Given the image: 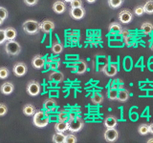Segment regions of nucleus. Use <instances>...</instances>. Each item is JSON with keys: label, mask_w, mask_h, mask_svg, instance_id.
<instances>
[{"label": "nucleus", "mask_w": 153, "mask_h": 143, "mask_svg": "<svg viewBox=\"0 0 153 143\" xmlns=\"http://www.w3.org/2000/svg\"><path fill=\"white\" fill-rule=\"evenodd\" d=\"M50 121V116L48 114L43 111H36V114H33V125L38 128H44L46 127Z\"/></svg>", "instance_id": "obj_1"}, {"label": "nucleus", "mask_w": 153, "mask_h": 143, "mask_svg": "<svg viewBox=\"0 0 153 143\" xmlns=\"http://www.w3.org/2000/svg\"><path fill=\"white\" fill-rule=\"evenodd\" d=\"M23 30L27 35H36V33L40 31V23H38L36 20H33V19H30V20H27L23 23Z\"/></svg>", "instance_id": "obj_2"}, {"label": "nucleus", "mask_w": 153, "mask_h": 143, "mask_svg": "<svg viewBox=\"0 0 153 143\" xmlns=\"http://www.w3.org/2000/svg\"><path fill=\"white\" fill-rule=\"evenodd\" d=\"M5 52H7L9 55L16 56L20 54L21 52V46L20 44L16 40H7L5 43Z\"/></svg>", "instance_id": "obj_3"}, {"label": "nucleus", "mask_w": 153, "mask_h": 143, "mask_svg": "<svg viewBox=\"0 0 153 143\" xmlns=\"http://www.w3.org/2000/svg\"><path fill=\"white\" fill-rule=\"evenodd\" d=\"M26 91L29 95H31V97H36L41 92V86L39 82H37V81L31 80L27 84Z\"/></svg>", "instance_id": "obj_4"}, {"label": "nucleus", "mask_w": 153, "mask_h": 143, "mask_svg": "<svg viewBox=\"0 0 153 143\" xmlns=\"http://www.w3.org/2000/svg\"><path fill=\"white\" fill-rule=\"evenodd\" d=\"M68 122H69V132L71 133H78L84 126V122L82 120V118H80L79 116H76L75 118L71 119V120H68Z\"/></svg>", "instance_id": "obj_5"}, {"label": "nucleus", "mask_w": 153, "mask_h": 143, "mask_svg": "<svg viewBox=\"0 0 153 143\" xmlns=\"http://www.w3.org/2000/svg\"><path fill=\"white\" fill-rule=\"evenodd\" d=\"M118 18L122 24H129L133 20V13L127 9H124L119 13Z\"/></svg>", "instance_id": "obj_6"}, {"label": "nucleus", "mask_w": 153, "mask_h": 143, "mask_svg": "<svg viewBox=\"0 0 153 143\" xmlns=\"http://www.w3.org/2000/svg\"><path fill=\"white\" fill-rule=\"evenodd\" d=\"M27 71H28V67L25 63L23 62H17L13 65V72L16 76L17 77H21V76L25 75L27 74Z\"/></svg>", "instance_id": "obj_7"}, {"label": "nucleus", "mask_w": 153, "mask_h": 143, "mask_svg": "<svg viewBox=\"0 0 153 143\" xmlns=\"http://www.w3.org/2000/svg\"><path fill=\"white\" fill-rule=\"evenodd\" d=\"M103 136L107 142H115L119 137V132L116 130V128H107L104 132Z\"/></svg>", "instance_id": "obj_8"}, {"label": "nucleus", "mask_w": 153, "mask_h": 143, "mask_svg": "<svg viewBox=\"0 0 153 143\" xmlns=\"http://www.w3.org/2000/svg\"><path fill=\"white\" fill-rule=\"evenodd\" d=\"M102 72L109 77H113L118 74V67L113 63H108L102 69Z\"/></svg>", "instance_id": "obj_9"}, {"label": "nucleus", "mask_w": 153, "mask_h": 143, "mask_svg": "<svg viewBox=\"0 0 153 143\" xmlns=\"http://www.w3.org/2000/svg\"><path fill=\"white\" fill-rule=\"evenodd\" d=\"M85 9L83 7H79V8H71L70 10V15L71 17L75 19V20H80L82 19L85 15Z\"/></svg>", "instance_id": "obj_10"}, {"label": "nucleus", "mask_w": 153, "mask_h": 143, "mask_svg": "<svg viewBox=\"0 0 153 143\" xmlns=\"http://www.w3.org/2000/svg\"><path fill=\"white\" fill-rule=\"evenodd\" d=\"M73 69H74V72L76 74H83L86 72V70H87V64H86V62L84 60L79 59V60L75 62V64L73 66Z\"/></svg>", "instance_id": "obj_11"}, {"label": "nucleus", "mask_w": 153, "mask_h": 143, "mask_svg": "<svg viewBox=\"0 0 153 143\" xmlns=\"http://www.w3.org/2000/svg\"><path fill=\"white\" fill-rule=\"evenodd\" d=\"M55 27V23L51 20H48V19L43 20L40 23V31L44 33H50L52 31H54Z\"/></svg>", "instance_id": "obj_12"}, {"label": "nucleus", "mask_w": 153, "mask_h": 143, "mask_svg": "<svg viewBox=\"0 0 153 143\" xmlns=\"http://www.w3.org/2000/svg\"><path fill=\"white\" fill-rule=\"evenodd\" d=\"M45 64V59L39 55H35L32 59V65L35 69L36 70H41Z\"/></svg>", "instance_id": "obj_13"}, {"label": "nucleus", "mask_w": 153, "mask_h": 143, "mask_svg": "<svg viewBox=\"0 0 153 143\" xmlns=\"http://www.w3.org/2000/svg\"><path fill=\"white\" fill-rule=\"evenodd\" d=\"M67 9V6L64 1H61V0H57L54 3L53 5V10H54V12L57 14H61L63 13Z\"/></svg>", "instance_id": "obj_14"}, {"label": "nucleus", "mask_w": 153, "mask_h": 143, "mask_svg": "<svg viewBox=\"0 0 153 143\" xmlns=\"http://www.w3.org/2000/svg\"><path fill=\"white\" fill-rule=\"evenodd\" d=\"M1 93L5 95H9L13 93L14 91V85L12 82H5L1 85V88H0Z\"/></svg>", "instance_id": "obj_15"}, {"label": "nucleus", "mask_w": 153, "mask_h": 143, "mask_svg": "<svg viewBox=\"0 0 153 143\" xmlns=\"http://www.w3.org/2000/svg\"><path fill=\"white\" fill-rule=\"evenodd\" d=\"M121 22H112L110 25L108 26V31L110 33H112V35H121V32L123 31V27L121 25Z\"/></svg>", "instance_id": "obj_16"}, {"label": "nucleus", "mask_w": 153, "mask_h": 143, "mask_svg": "<svg viewBox=\"0 0 153 143\" xmlns=\"http://www.w3.org/2000/svg\"><path fill=\"white\" fill-rule=\"evenodd\" d=\"M55 131L59 133H64L69 131V122L68 121H59L55 124Z\"/></svg>", "instance_id": "obj_17"}, {"label": "nucleus", "mask_w": 153, "mask_h": 143, "mask_svg": "<svg viewBox=\"0 0 153 143\" xmlns=\"http://www.w3.org/2000/svg\"><path fill=\"white\" fill-rule=\"evenodd\" d=\"M49 78L51 81H54V82L59 83V82H61V81L63 80L64 74H63V73H61V72H59V71H54L53 73L50 74Z\"/></svg>", "instance_id": "obj_18"}, {"label": "nucleus", "mask_w": 153, "mask_h": 143, "mask_svg": "<svg viewBox=\"0 0 153 143\" xmlns=\"http://www.w3.org/2000/svg\"><path fill=\"white\" fill-rule=\"evenodd\" d=\"M104 126L106 128H116L118 125V120L114 116H108L104 119Z\"/></svg>", "instance_id": "obj_19"}, {"label": "nucleus", "mask_w": 153, "mask_h": 143, "mask_svg": "<svg viewBox=\"0 0 153 143\" xmlns=\"http://www.w3.org/2000/svg\"><path fill=\"white\" fill-rule=\"evenodd\" d=\"M56 101L55 99L53 98H48L44 101V104H43V106H44V109L46 110L47 112H50V111H53L56 107Z\"/></svg>", "instance_id": "obj_20"}, {"label": "nucleus", "mask_w": 153, "mask_h": 143, "mask_svg": "<svg viewBox=\"0 0 153 143\" xmlns=\"http://www.w3.org/2000/svg\"><path fill=\"white\" fill-rule=\"evenodd\" d=\"M22 111H23V114H25V116H33V114H36V107L33 106V104H26L25 106L23 107Z\"/></svg>", "instance_id": "obj_21"}, {"label": "nucleus", "mask_w": 153, "mask_h": 143, "mask_svg": "<svg viewBox=\"0 0 153 143\" xmlns=\"http://www.w3.org/2000/svg\"><path fill=\"white\" fill-rule=\"evenodd\" d=\"M129 98V92L126 89H122L119 91V95H118V101L119 102H126Z\"/></svg>", "instance_id": "obj_22"}, {"label": "nucleus", "mask_w": 153, "mask_h": 143, "mask_svg": "<svg viewBox=\"0 0 153 143\" xmlns=\"http://www.w3.org/2000/svg\"><path fill=\"white\" fill-rule=\"evenodd\" d=\"M5 32H6V35L8 40H13L16 39V36H17V32L14 28L13 27H8L5 29Z\"/></svg>", "instance_id": "obj_23"}, {"label": "nucleus", "mask_w": 153, "mask_h": 143, "mask_svg": "<svg viewBox=\"0 0 153 143\" xmlns=\"http://www.w3.org/2000/svg\"><path fill=\"white\" fill-rule=\"evenodd\" d=\"M141 31L146 35H149V33L152 32V31H153V24H151L150 22L143 23V25L141 26Z\"/></svg>", "instance_id": "obj_24"}, {"label": "nucleus", "mask_w": 153, "mask_h": 143, "mask_svg": "<svg viewBox=\"0 0 153 143\" xmlns=\"http://www.w3.org/2000/svg\"><path fill=\"white\" fill-rule=\"evenodd\" d=\"M91 101L94 104H102L103 102V95L100 93L96 92L93 94L92 97H91Z\"/></svg>", "instance_id": "obj_25"}, {"label": "nucleus", "mask_w": 153, "mask_h": 143, "mask_svg": "<svg viewBox=\"0 0 153 143\" xmlns=\"http://www.w3.org/2000/svg\"><path fill=\"white\" fill-rule=\"evenodd\" d=\"M65 137H66V135H64L63 133L56 132L55 135L53 136V142H55V143H64Z\"/></svg>", "instance_id": "obj_26"}, {"label": "nucleus", "mask_w": 153, "mask_h": 143, "mask_svg": "<svg viewBox=\"0 0 153 143\" xmlns=\"http://www.w3.org/2000/svg\"><path fill=\"white\" fill-rule=\"evenodd\" d=\"M52 52L56 55H59L63 52V45L59 42H56L52 45Z\"/></svg>", "instance_id": "obj_27"}, {"label": "nucleus", "mask_w": 153, "mask_h": 143, "mask_svg": "<svg viewBox=\"0 0 153 143\" xmlns=\"http://www.w3.org/2000/svg\"><path fill=\"white\" fill-rule=\"evenodd\" d=\"M138 132L141 136L147 135V133H149V125H147V124H145V123L141 124V125L138 127Z\"/></svg>", "instance_id": "obj_28"}, {"label": "nucleus", "mask_w": 153, "mask_h": 143, "mask_svg": "<svg viewBox=\"0 0 153 143\" xmlns=\"http://www.w3.org/2000/svg\"><path fill=\"white\" fill-rule=\"evenodd\" d=\"M143 10L145 13L147 14H153V0H148L146 4L143 5Z\"/></svg>", "instance_id": "obj_29"}, {"label": "nucleus", "mask_w": 153, "mask_h": 143, "mask_svg": "<svg viewBox=\"0 0 153 143\" xmlns=\"http://www.w3.org/2000/svg\"><path fill=\"white\" fill-rule=\"evenodd\" d=\"M123 3V0H108V6L111 9H119Z\"/></svg>", "instance_id": "obj_30"}, {"label": "nucleus", "mask_w": 153, "mask_h": 143, "mask_svg": "<svg viewBox=\"0 0 153 143\" xmlns=\"http://www.w3.org/2000/svg\"><path fill=\"white\" fill-rule=\"evenodd\" d=\"M118 95H119V91L117 89L111 88L108 91V98L111 100H118Z\"/></svg>", "instance_id": "obj_31"}, {"label": "nucleus", "mask_w": 153, "mask_h": 143, "mask_svg": "<svg viewBox=\"0 0 153 143\" xmlns=\"http://www.w3.org/2000/svg\"><path fill=\"white\" fill-rule=\"evenodd\" d=\"M9 13L4 7H0V25H2L4 20L8 17Z\"/></svg>", "instance_id": "obj_32"}, {"label": "nucleus", "mask_w": 153, "mask_h": 143, "mask_svg": "<svg viewBox=\"0 0 153 143\" xmlns=\"http://www.w3.org/2000/svg\"><path fill=\"white\" fill-rule=\"evenodd\" d=\"M9 75H10V71L8 70V68H6V67H1V68H0V78L5 79V78H7Z\"/></svg>", "instance_id": "obj_33"}, {"label": "nucleus", "mask_w": 153, "mask_h": 143, "mask_svg": "<svg viewBox=\"0 0 153 143\" xmlns=\"http://www.w3.org/2000/svg\"><path fill=\"white\" fill-rule=\"evenodd\" d=\"M69 113L67 112H60L57 116V118H59V121H67L69 119Z\"/></svg>", "instance_id": "obj_34"}, {"label": "nucleus", "mask_w": 153, "mask_h": 143, "mask_svg": "<svg viewBox=\"0 0 153 143\" xmlns=\"http://www.w3.org/2000/svg\"><path fill=\"white\" fill-rule=\"evenodd\" d=\"M76 141H78V139L73 133H69V135H66L64 143H76Z\"/></svg>", "instance_id": "obj_35"}, {"label": "nucleus", "mask_w": 153, "mask_h": 143, "mask_svg": "<svg viewBox=\"0 0 153 143\" xmlns=\"http://www.w3.org/2000/svg\"><path fill=\"white\" fill-rule=\"evenodd\" d=\"M134 13L138 16H142L143 13H145V10H143V6L142 5H138L137 7H135L134 9Z\"/></svg>", "instance_id": "obj_36"}, {"label": "nucleus", "mask_w": 153, "mask_h": 143, "mask_svg": "<svg viewBox=\"0 0 153 143\" xmlns=\"http://www.w3.org/2000/svg\"><path fill=\"white\" fill-rule=\"evenodd\" d=\"M70 6L71 8H79L83 7V3L81 0H72L70 2Z\"/></svg>", "instance_id": "obj_37"}, {"label": "nucleus", "mask_w": 153, "mask_h": 143, "mask_svg": "<svg viewBox=\"0 0 153 143\" xmlns=\"http://www.w3.org/2000/svg\"><path fill=\"white\" fill-rule=\"evenodd\" d=\"M0 35H1V39H0V44L3 45L8 40L7 35H6V32H5V29H1V30H0Z\"/></svg>", "instance_id": "obj_38"}, {"label": "nucleus", "mask_w": 153, "mask_h": 143, "mask_svg": "<svg viewBox=\"0 0 153 143\" xmlns=\"http://www.w3.org/2000/svg\"><path fill=\"white\" fill-rule=\"evenodd\" d=\"M8 113V108L4 103L0 104V116H4Z\"/></svg>", "instance_id": "obj_39"}, {"label": "nucleus", "mask_w": 153, "mask_h": 143, "mask_svg": "<svg viewBox=\"0 0 153 143\" xmlns=\"http://www.w3.org/2000/svg\"><path fill=\"white\" fill-rule=\"evenodd\" d=\"M38 0H24V3H25L27 6H36V5L37 4Z\"/></svg>", "instance_id": "obj_40"}, {"label": "nucleus", "mask_w": 153, "mask_h": 143, "mask_svg": "<svg viewBox=\"0 0 153 143\" xmlns=\"http://www.w3.org/2000/svg\"><path fill=\"white\" fill-rule=\"evenodd\" d=\"M121 35L123 36V38H124V39H126V41L127 37L129 36V32H128V30H127V29H123V31H122V32H121Z\"/></svg>", "instance_id": "obj_41"}, {"label": "nucleus", "mask_w": 153, "mask_h": 143, "mask_svg": "<svg viewBox=\"0 0 153 143\" xmlns=\"http://www.w3.org/2000/svg\"><path fill=\"white\" fill-rule=\"evenodd\" d=\"M149 133L153 135V123H151L149 125Z\"/></svg>", "instance_id": "obj_42"}, {"label": "nucleus", "mask_w": 153, "mask_h": 143, "mask_svg": "<svg viewBox=\"0 0 153 143\" xmlns=\"http://www.w3.org/2000/svg\"><path fill=\"white\" fill-rule=\"evenodd\" d=\"M97 0H86V2L87 3H89V4H93V3H95Z\"/></svg>", "instance_id": "obj_43"}, {"label": "nucleus", "mask_w": 153, "mask_h": 143, "mask_svg": "<svg viewBox=\"0 0 153 143\" xmlns=\"http://www.w3.org/2000/svg\"><path fill=\"white\" fill-rule=\"evenodd\" d=\"M153 142V137L152 138H149V139L147 140V143H152Z\"/></svg>", "instance_id": "obj_44"}, {"label": "nucleus", "mask_w": 153, "mask_h": 143, "mask_svg": "<svg viewBox=\"0 0 153 143\" xmlns=\"http://www.w3.org/2000/svg\"><path fill=\"white\" fill-rule=\"evenodd\" d=\"M63 1H64V2H71L72 0H63Z\"/></svg>", "instance_id": "obj_45"}]
</instances>
